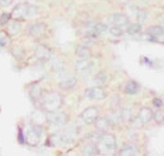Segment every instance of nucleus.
Segmentation results:
<instances>
[{
  "label": "nucleus",
  "instance_id": "14",
  "mask_svg": "<svg viewBox=\"0 0 164 156\" xmlns=\"http://www.w3.org/2000/svg\"><path fill=\"white\" fill-rule=\"evenodd\" d=\"M138 119L141 123H149L153 120V111L149 107H143L140 108L139 113H138Z\"/></svg>",
  "mask_w": 164,
  "mask_h": 156
},
{
  "label": "nucleus",
  "instance_id": "3",
  "mask_svg": "<svg viewBox=\"0 0 164 156\" xmlns=\"http://www.w3.org/2000/svg\"><path fill=\"white\" fill-rule=\"evenodd\" d=\"M62 103H63L62 96L59 93H57V92H52V93H48L46 97H43V99H42V108L46 112L56 111V110L61 108Z\"/></svg>",
  "mask_w": 164,
  "mask_h": 156
},
{
  "label": "nucleus",
  "instance_id": "21",
  "mask_svg": "<svg viewBox=\"0 0 164 156\" xmlns=\"http://www.w3.org/2000/svg\"><path fill=\"white\" fill-rule=\"evenodd\" d=\"M126 33L134 35V34H139L141 32V24L140 23H129L126 25Z\"/></svg>",
  "mask_w": 164,
  "mask_h": 156
},
{
  "label": "nucleus",
  "instance_id": "9",
  "mask_svg": "<svg viewBox=\"0 0 164 156\" xmlns=\"http://www.w3.org/2000/svg\"><path fill=\"white\" fill-rule=\"evenodd\" d=\"M109 21L111 23V25H117V27L125 28L129 24V18L122 13H115V14H111L109 17Z\"/></svg>",
  "mask_w": 164,
  "mask_h": 156
},
{
  "label": "nucleus",
  "instance_id": "18",
  "mask_svg": "<svg viewBox=\"0 0 164 156\" xmlns=\"http://www.w3.org/2000/svg\"><path fill=\"white\" fill-rule=\"evenodd\" d=\"M76 57L77 59H90L91 57L90 49L86 45H78L76 48Z\"/></svg>",
  "mask_w": 164,
  "mask_h": 156
},
{
  "label": "nucleus",
  "instance_id": "25",
  "mask_svg": "<svg viewBox=\"0 0 164 156\" xmlns=\"http://www.w3.org/2000/svg\"><path fill=\"white\" fill-rule=\"evenodd\" d=\"M109 32H110L111 35L114 37H121L122 34H124V28H121V27H117V25H111L110 28H107Z\"/></svg>",
  "mask_w": 164,
  "mask_h": 156
},
{
  "label": "nucleus",
  "instance_id": "27",
  "mask_svg": "<svg viewBox=\"0 0 164 156\" xmlns=\"http://www.w3.org/2000/svg\"><path fill=\"white\" fill-rule=\"evenodd\" d=\"M153 119H154L155 122H158V123L163 122V121H164V110H160V107H159L155 112H153Z\"/></svg>",
  "mask_w": 164,
  "mask_h": 156
},
{
  "label": "nucleus",
  "instance_id": "16",
  "mask_svg": "<svg viewBox=\"0 0 164 156\" xmlns=\"http://www.w3.org/2000/svg\"><path fill=\"white\" fill-rule=\"evenodd\" d=\"M119 155H138L139 154V149L138 146H135L134 144H128L124 145L117 152Z\"/></svg>",
  "mask_w": 164,
  "mask_h": 156
},
{
  "label": "nucleus",
  "instance_id": "6",
  "mask_svg": "<svg viewBox=\"0 0 164 156\" xmlns=\"http://www.w3.org/2000/svg\"><path fill=\"white\" fill-rule=\"evenodd\" d=\"M99 115H100V108L96 107V106H91V107H87L86 110L82 111L80 117L85 123L92 125V123H95V121L99 119Z\"/></svg>",
  "mask_w": 164,
  "mask_h": 156
},
{
  "label": "nucleus",
  "instance_id": "15",
  "mask_svg": "<svg viewBox=\"0 0 164 156\" xmlns=\"http://www.w3.org/2000/svg\"><path fill=\"white\" fill-rule=\"evenodd\" d=\"M32 120H33V123L34 125H38V126H42L44 122H47V115H46V111L43 110H37L32 113Z\"/></svg>",
  "mask_w": 164,
  "mask_h": 156
},
{
  "label": "nucleus",
  "instance_id": "31",
  "mask_svg": "<svg viewBox=\"0 0 164 156\" xmlns=\"http://www.w3.org/2000/svg\"><path fill=\"white\" fill-rule=\"evenodd\" d=\"M8 44H9V38L6 35L0 37V47H6Z\"/></svg>",
  "mask_w": 164,
  "mask_h": 156
},
{
  "label": "nucleus",
  "instance_id": "26",
  "mask_svg": "<svg viewBox=\"0 0 164 156\" xmlns=\"http://www.w3.org/2000/svg\"><path fill=\"white\" fill-rule=\"evenodd\" d=\"M19 29H20V24H19V20H15L14 19V21H11L10 24H9V33L10 34H18L19 33Z\"/></svg>",
  "mask_w": 164,
  "mask_h": 156
},
{
  "label": "nucleus",
  "instance_id": "22",
  "mask_svg": "<svg viewBox=\"0 0 164 156\" xmlns=\"http://www.w3.org/2000/svg\"><path fill=\"white\" fill-rule=\"evenodd\" d=\"M106 80H107V76L104 72H100L93 77V84L95 86H102L106 83Z\"/></svg>",
  "mask_w": 164,
  "mask_h": 156
},
{
  "label": "nucleus",
  "instance_id": "34",
  "mask_svg": "<svg viewBox=\"0 0 164 156\" xmlns=\"http://www.w3.org/2000/svg\"><path fill=\"white\" fill-rule=\"evenodd\" d=\"M19 142H20V144H24V142H25V138L23 136V130H19Z\"/></svg>",
  "mask_w": 164,
  "mask_h": 156
},
{
  "label": "nucleus",
  "instance_id": "5",
  "mask_svg": "<svg viewBox=\"0 0 164 156\" xmlns=\"http://www.w3.org/2000/svg\"><path fill=\"white\" fill-rule=\"evenodd\" d=\"M47 115V122H49L51 125L53 126H64L67 123V119L68 116L59 111V110H56V111H49V112H46Z\"/></svg>",
  "mask_w": 164,
  "mask_h": 156
},
{
  "label": "nucleus",
  "instance_id": "7",
  "mask_svg": "<svg viewBox=\"0 0 164 156\" xmlns=\"http://www.w3.org/2000/svg\"><path fill=\"white\" fill-rule=\"evenodd\" d=\"M85 96L90 99V101H104L107 96V93L105 92V89L101 88V86H95L91 88H87Z\"/></svg>",
  "mask_w": 164,
  "mask_h": 156
},
{
  "label": "nucleus",
  "instance_id": "24",
  "mask_svg": "<svg viewBox=\"0 0 164 156\" xmlns=\"http://www.w3.org/2000/svg\"><path fill=\"white\" fill-rule=\"evenodd\" d=\"M82 154L84 155H99V150H97V146L93 145V144H90V145H86L82 150Z\"/></svg>",
  "mask_w": 164,
  "mask_h": 156
},
{
  "label": "nucleus",
  "instance_id": "30",
  "mask_svg": "<svg viewBox=\"0 0 164 156\" xmlns=\"http://www.w3.org/2000/svg\"><path fill=\"white\" fill-rule=\"evenodd\" d=\"M10 17H11V14H9V13H3V14L0 15V25H5V24H8Z\"/></svg>",
  "mask_w": 164,
  "mask_h": 156
},
{
  "label": "nucleus",
  "instance_id": "4",
  "mask_svg": "<svg viewBox=\"0 0 164 156\" xmlns=\"http://www.w3.org/2000/svg\"><path fill=\"white\" fill-rule=\"evenodd\" d=\"M25 132V142L31 146H35L39 144L40 138H42V128H40V126L38 125H28L27 126V128L24 130Z\"/></svg>",
  "mask_w": 164,
  "mask_h": 156
},
{
  "label": "nucleus",
  "instance_id": "11",
  "mask_svg": "<svg viewBox=\"0 0 164 156\" xmlns=\"http://www.w3.org/2000/svg\"><path fill=\"white\" fill-rule=\"evenodd\" d=\"M46 29H47V27H46L44 23L37 21V23L31 24L29 27H28V33L32 37H34V38H39V37H42L46 33Z\"/></svg>",
  "mask_w": 164,
  "mask_h": 156
},
{
  "label": "nucleus",
  "instance_id": "8",
  "mask_svg": "<svg viewBox=\"0 0 164 156\" xmlns=\"http://www.w3.org/2000/svg\"><path fill=\"white\" fill-rule=\"evenodd\" d=\"M107 27L105 24H101V23H97V24H92L90 25V27L85 28L84 32H82V34H84L85 37H90V38H96L99 37L100 34H102L104 32H106Z\"/></svg>",
  "mask_w": 164,
  "mask_h": 156
},
{
  "label": "nucleus",
  "instance_id": "29",
  "mask_svg": "<svg viewBox=\"0 0 164 156\" xmlns=\"http://www.w3.org/2000/svg\"><path fill=\"white\" fill-rule=\"evenodd\" d=\"M136 19L139 20L138 23H140V24H141V23H144V21L146 20V13L139 9L138 11H136Z\"/></svg>",
  "mask_w": 164,
  "mask_h": 156
},
{
  "label": "nucleus",
  "instance_id": "33",
  "mask_svg": "<svg viewBox=\"0 0 164 156\" xmlns=\"http://www.w3.org/2000/svg\"><path fill=\"white\" fill-rule=\"evenodd\" d=\"M11 3H13V0H0V6L5 8V6H9Z\"/></svg>",
  "mask_w": 164,
  "mask_h": 156
},
{
  "label": "nucleus",
  "instance_id": "10",
  "mask_svg": "<svg viewBox=\"0 0 164 156\" xmlns=\"http://www.w3.org/2000/svg\"><path fill=\"white\" fill-rule=\"evenodd\" d=\"M77 83V78L76 76L71 74V73H63L59 78V86L64 89H70L73 88Z\"/></svg>",
  "mask_w": 164,
  "mask_h": 156
},
{
  "label": "nucleus",
  "instance_id": "19",
  "mask_svg": "<svg viewBox=\"0 0 164 156\" xmlns=\"http://www.w3.org/2000/svg\"><path fill=\"white\" fill-rule=\"evenodd\" d=\"M149 35H152L153 38H162L164 37V28L160 27V25H152V27L148 28V32H146Z\"/></svg>",
  "mask_w": 164,
  "mask_h": 156
},
{
  "label": "nucleus",
  "instance_id": "20",
  "mask_svg": "<svg viewBox=\"0 0 164 156\" xmlns=\"http://www.w3.org/2000/svg\"><path fill=\"white\" fill-rule=\"evenodd\" d=\"M95 125H96V128L99 131H102V132H106L110 128V121L107 119H97L95 121Z\"/></svg>",
  "mask_w": 164,
  "mask_h": 156
},
{
  "label": "nucleus",
  "instance_id": "23",
  "mask_svg": "<svg viewBox=\"0 0 164 156\" xmlns=\"http://www.w3.org/2000/svg\"><path fill=\"white\" fill-rule=\"evenodd\" d=\"M29 95H31V97L35 101V99H39L40 98V96H42V89H40L37 84H33L32 87H31V89H29Z\"/></svg>",
  "mask_w": 164,
  "mask_h": 156
},
{
  "label": "nucleus",
  "instance_id": "28",
  "mask_svg": "<svg viewBox=\"0 0 164 156\" xmlns=\"http://www.w3.org/2000/svg\"><path fill=\"white\" fill-rule=\"evenodd\" d=\"M120 117H121V120L129 121L131 119V110L130 108H122L120 112Z\"/></svg>",
  "mask_w": 164,
  "mask_h": 156
},
{
  "label": "nucleus",
  "instance_id": "1",
  "mask_svg": "<svg viewBox=\"0 0 164 156\" xmlns=\"http://www.w3.org/2000/svg\"><path fill=\"white\" fill-rule=\"evenodd\" d=\"M38 15V6L29 3H19L11 11V17L15 20L32 19Z\"/></svg>",
  "mask_w": 164,
  "mask_h": 156
},
{
  "label": "nucleus",
  "instance_id": "17",
  "mask_svg": "<svg viewBox=\"0 0 164 156\" xmlns=\"http://www.w3.org/2000/svg\"><path fill=\"white\" fill-rule=\"evenodd\" d=\"M139 89H140V86H139L138 82H135V81H129L124 86V92L126 95H136L139 92Z\"/></svg>",
  "mask_w": 164,
  "mask_h": 156
},
{
  "label": "nucleus",
  "instance_id": "32",
  "mask_svg": "<svg viewBox=\"0 0 164 156\" xmlns=\"http://www.w3.org/2000/svg\"><path fill=\"white\" fill-rule=\"evenodd\" d=\"M153 105H154L157 108H159V107L163 106V101H162L160 98H154V99H153Z\"/></svg>",
  "mask_w": 164,
  "mask_h": 156
},
{
  "label": "nucleus",
  "instance_id": "2",
  "mask_svg": "<svg viewBox=\"0 0 164 156\" xmlns=\"http://www.w3.org/2000/svg\"><path fill=\"white\" fill-rule=\"evenodd\" d=\"M97 150L101 155H111L116 150V137L113 134L104 132L97 138Z\"/></svg>",
  "mask_w": 164,
  "mask_h": 156
},
{
  "label": "nucleus",
  "instance_id": "13",
  "mask_svg": "<svg viewBox=\"0 0 164 156\" xmlns=\"http://www.w3.org/2000/svg\"><path fill=\"white\" fill-rule=\"evenodd\" d=\"M35 57L42 60V62H46V60H49L51 57H52V52L49 48L44 47V45H38L37 49H35Z\"/></svg>",
  "mask_w": 164,
  "mask_h": 156
},
{
  "label": "nucleus",
  "instance_id": "12",
  "mask_svg": "<svg viewBox=\"0 0 164 156\" xmlns=\"http://www.w3.org/2000/svg\"><path fill=\"white\" fill-rule=\"evenodd\" d=\"M76 71L80 74H86L91 71L92 68V63L90 62V59H77L76 62Z\"/></svg>",
  "mask_w": 164,
  "mask_h": 156
}]
</instances>
